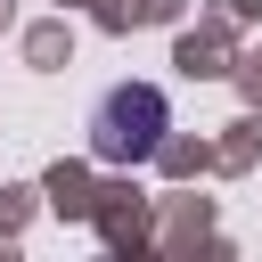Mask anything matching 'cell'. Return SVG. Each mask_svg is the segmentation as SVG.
Listing matches in <instances>:
<instances>
[{
	"mask_svg": "<svg viewBox=\"0 0 262 262\" xmlns=\"http://www.w3.org/2000/svg\"><path fill=\"white\" fill-rule=\"evenodd\" d=\"M164 123H172L164 90L123 82V90H106L98 115H90V156H98V164H147V156L164 147Z\"/></svg>",
	"mask_w": 262,
	"mask_h": 262,
	"instance_id": "6da1fadb",
	"label": "cell"
}]
</instances>
